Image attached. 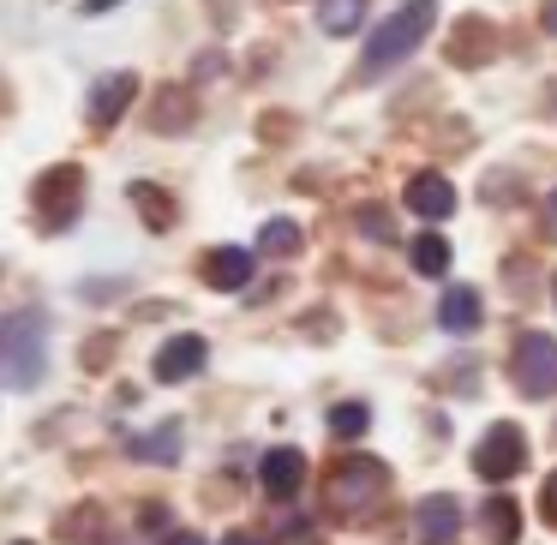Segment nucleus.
<instances>
[{"instance_id": "9d476101", "label": "nucleus", "mask_w": 557, "mask_h": 545, "mask_svg": "<svg viewBox=\"0 0 557 545\" xmlns=\"http://www.w3.org/2000/svg\"><path fill=\"white\" fill-rule=\"evenodd\" d=\"M258 485H264V497H276V504H288V497H300L306 485V456L300 449H270L264 461H258Z\"/></svg>"}, {"instance_id": "393cba45", "label": "nucleus", "mask_w": 557, "mask_h": 545, "mask_svg": "<svg viewBox=\"0 0 557 545\" xmlns=\"http://www.w3.org/2000/svg\"><path fill=\"white\" fill-rule=\"evenodd\" d=\"M540 516L557 528V473H545V485H540Z\"/></svg>"}, {"instance_id": "f8f14e48", "label": "nucleus", "mask_w": 557, "mask_h": 545, "mask_svg": "<svg viewBox=\"0 0 557 545\" xmlns=\"http://www.w3.org/2000/svg\"><path fill=\"white\" fill-rule=\"evenodd\" d=\"M401 205H408L413 216H425V222H444L449 210H456V186H449L437 169H425V174H413V181H408Z\"/></svg>"}, {"instance_id": "7ed1b4c3", "label": "nucleus", "mask_w": 557, "mask_h": 545, "mask_svg": "<svg viewBox=\"0 0 557 545\" xmlns=\"http://www.w3.org/2000/svg\"><path fill=\"white\" fill-rule=\"evenodd\" d=\"M384 492H389V468L377 456H342L336 468L324 473V504L336 509V516H366Z\"/></svg>"}, {"instance_id": "7c9ffc66", "label": "nucleus", "mask_w": 557, "mask_h": 545, "mask_svg": "<svg viewBox=\"0 0 557 545\" xmlns=\"http://www.w3.org/2000/svg\"><path fill=\"white\" fill-rule=\"evenodd\" d=\"M18 545H30V540H18Z\"/></svg>"}, {"instance_id": "a211bd4d", "label": "nucleus", "mask_w": 557, "mask_h": 545, "mask_svg": "<svg viewBox=\"0 0 557 545\" xmlns=\"http://www.w3.org/2000/svg\"><path fill=\"white\" fill-rule=\"evenodd\" d=\"M480 516H485V533H492L497 545H516V540H521V516H516V504H509L504 492H497V497H485V509H480Z\"/></svg>"}, {"instance_id": "9b49d317", "label": "nucleus", "mask_w": 557, "mask_h": 545, "mask_svg": "<svg viewBox=\"0 0 557 545\" xmlns=\"http://www.w3.org/2000/svg\"><path fill=\"white\" fill-rule=\"evenodd\" d=\"M138 102V73H102L90 85V126H114Z\"/></svg>"}, {"instance_id": "423d86ee", "label": "nucleus", "mask_w": 557, "mask_h": 545, "mask_svg": "<svg viewBox=\"0 0 557 545\" xmlns=\"http://www.w3.org/2000/svg\"><path fill=\"white\" fill-rule=\"evenodd\" d=\"M521 468H528V437H521V425L497 420L492 432L473 444V473L492 480V485H504V480H516Z\"/></svg>"}, {"instance_id": "f03ea898", "label": "nucleus", "mask_w": 557, "mask_h": 545, "mask_svg": "<svg viewBox=\"0 0 557 545\" xmlns=\"http://www.w3.org/2000/svg\"><path fill=\"white\" fill-rule=\"evenodd\" d=\"M432 25H437V0H408V7H396V13L372 30V42H366L360 78H384L389 66H401L425 37H432Z\"/></svg>"}, {"instance_id": "b1692460", "label": "nucleus", "mask_w": 557, "mask_h": 545, "mask_svg": "<svg viewBox=\"0 0 557 545\" xmlns=\"http://www.w3.org/2000/svg\"><path fill=\"white\" fill-rule=\"evenodd\" d=\"M78 360H85L90 372H97V366H109V360H114V336H90V348L78 354Z\"/></svg>"}, {"instance_id": "f3484780", "label": "nucleus", "mask_w": 557, "mask_h": 545, "mask_svg": "<svg viewBox=\"0 0 557 545\" xmlns=\"http://www.w3.org/2000/svg\"><path fill=\"white\" fill-rule=\"evenodd\" d=\"M300 240H306L300 222L270 216V222H264V234H258V252H264V258H294V252H300Z\"/></svg>"}, {"instance_id": "c85d7f7f", "label": "nucleus", "mask_w": 557, "mask_h": 545, "mask_svg": "<svg viewBox=\"0 0 557 545\" xmlns=\"http://www.w3.org/2000/svg\"><path fill=\"white\" fill-rule=\"evenodd\" d=\"M222 545H270V540H264V533H228Z\"/></svg>"}, {"instance_id": "1a4fd4ad", "label": "nucleus", "mask_w": 557, "mask_h": 545, "mask_svg": "<svg viewBox=\"0 0 557 545\" xmlns=\"http://www.w3.org/2000/svg\"><path fill=\"white\" fill-rule=\"evenodd\" d=\"M456 533H461V504L456 497H444V492L420 497V509H413V540L420 545H456Z\"/></svg>"}, {"instance_id": "39448f33", "label": "nucleus", "mask_w": 557, "mask_h": 545, "mask_svg": "<svg viewBox=\"0 0 557 545\" xmlns=\"http://www.w3.org/2000/svg\"><path fill=\"white\" fill-rule=\"evenodd\" d=\"M509 377H516L521 396H552L557 389V336H545V330H528V336L516 342V354H509Z\"/></svg>"}, {"instance_id": "6e6552de", "label": "nucleus", "mask_w": 557, "mask_h": 545, "mask_svg": "<svg viewBox=\"0 0 557 545\" xmlns=\"http://www.w3.org/2000/svg\"><path fill=\"white\" fill-rule=\"evenodd\" d=\"M210 360V342L205 336H174L157 348V360H150V372H157V384H186V377H198Z\"/></svg>"}, {"instance_id": "ddd939ff", "label": "nucleus", "mask_w": 557, "mask_h": 545, "mask_svg": "<svg viewBox=\"0 0 557 545\" xmlns=\"http://www.w3.org/2000/svg\"><path fill=\"white\" fill-rule=\"evenodd\" d=\"M437 324H444L449 336H473V330L485 324V300H480V288L456 282V288L437 294Z\"/></svg>"}, {"instance_id": "412c9836", "label": "nucleus", "mask_w": 557, "mask_h": 545, "mask_svg": "<svg viewBox=\"0 0 557 545\" xmlns=\"http://www.w3.org/2000/svg\"><path fill=\"white\" fill-rule=\"evenodd\" d=\"M449 240L444 234H420V240H413V270H420V276H444L449 270Z\"/></svg>"}, {"instance_id": "bb28decb", "label": "nucleus", "mask_w": 557, "mask_h": 545, "mask_svg": "<svg viewBox=\"0 0 557 545\" xmlns=\"http://www.w3.org/2000/svg\"><path fill=\"white\" fill-rule=\"evenodd\" d=\"M540 25L557 37V0H540Z\"/></svg>"}, {"instance_id": "dca6fc26", "label": "nucleus", "mask_w": 557, "mask_h": 545, "mask_svg": "<svg viewBox=\"0 0 557 545\" xmlns=\"http://www.w3.org/2000/svg\"><path fill=\"white\" fill-rule=\"evenodd\" d=\"M126 198H133V210L145 216V228H157V234H169L174 216H181V210H174V198L162 193L157 181H133V186H126Z\"/></svg>"}, {"instance_id": "cd10ccee", "label": "nucleus", "mask_w": 557, "mask_h": 545, "mask_svg": "<svg viewBox=\"0 0 557 545\" xmlns=\"http://www.w3.org/2000/svg\"><path fill=\"white\" fill-rule=\"evenodd\" d=\"M162 545H205V533H186V528H181V533H169Z\"/></svg>"}, {"instance_id": "0eeeda50", "label": "nucleus", "mask_w": 557, "mask_h": 545, "mask_svg": "<svg viewBox=\"0 0 557 545\" xmlns=\"http://www.w3.org/2000/svg\"><path fill=\"white\" fill-rule=\"evenodd\" d=\"M252 246H210L205 252V264H198V276H205V288H216V294H240L246 282H252Z\"/></svg>"}, {"instance_id": "a878e982", "label": "nucleus", "mask_w": 557, "mask_h": 545, "mask_svg": "<svg viewBox=\"0 0 557 545\" xmlns=\"http://www.w3.org/2000/svg\"><path fill=\"white\" fill-rule=\"evenodd\" d=\"M540 228H545V234H552V240H557V193L545 198V210H540Z\"/></svg>"}, {"instance_id": "5701e85b", "label": "nucleus", "mask_w": 557, "mask_h": 545, "mask_svg": "<svg viewBox=\"0 0 557 545\" xmlns=\"http://www.w3.org/2000/svg\"><path fill=\"white\" fill-rule=\"evenodd\" d=\"M97 521H102V516H97V509H73V516H66V521H61V528H66V533H61V540H97V533H90V528H97Z\"/></svg>"}, {"instance_id": "20e7f679", "label": "nucleus", "mask_w": 557, "mask_h": 545, "mask_svg": "<svg viewBox=\"0 0 557 545\" xmlns=\"http://www.w3.org/2000/svg\"><path fill=\"white\" fill-rule=\"evenodd\" d=\"M30 205H37V222L49 234L73 228L78 210H85V169L78 162H61V169L37 174V186H30Z\"/></svg>"}, {"instance_id": "4468645a", "label": "nucleus", "mask_w": 557, "mask_h": 545, "mask_svg": "<svg viewBox=\"0 0 557 545\" xmlns=\"http://www.w3.org/2000/svg\"><path fill=\"white\" fill-rule=\"evenodd\" d=\"M181 449H186V437H181V420H162V425H150V432H138V437H126V456L133 461H181Z\"/></svg>"}, {"instance_id": "2f4dec72", "label": "nucleus", "mask_w": 557, "mask_h": 545, "mask_svg": "<svg viewBox=\"0 0 557 545\" xmlns=\"http://www.w3.org/2000/svg\"><path fill=\"white\" fill-rule=\"evenodd\" d=\"M552 288H557V282H552Z\"/></svg>"}, {"instance_id": "f257e3e1", "label": "nucleus", "mask_w": 557, "mask_h": 545, "mask_svg": "<svg viewBox=\"0 0 557 545\" xmlns=\"http://www.w3.org/2000/svg\"><path fill=\"white\" fill-rule=\"evenodd\" d=\"M49 372V318L42 312H7L0 318V384L37 389Z\"/></svg>"}, {"instance_id": "2eb2a0df", "label": "nucleus", "mask_w": 557, "mask_h": 545, "mask_svg": "<svg viewBox=\"0 0 557 545\" xmlns=\"http://www.w3.org/2000/svg\"><path fill=\"white\" fill-rule=\"evenodd\" d=\"M492 49H497V30L485 25V18H461V25L449 30V49H444V54H449L456 66H480Z\"/></svg>"}, {"instance_id": "6ab92c4d", "label": "nucleus", "mask_w": 557, "mask_h": 545, "mask_svg": "<svg viewBox=\"0 0 557 545\" xmlns=\"http://www.w3.org/2000/svg\"><path fill=\"white\" fill-rule=\"evenodd\" d=\"M150 126H157V133H186V126H193V97H186V90H162Z\"/></svg>"}, {"instance_id": "c756f323", "label": "nucleus", "mask_w": 557, "mask_h": 545, "mask_svg": "<svg viewBox=\"0 0 557 545\" xmlns=\"http://www.w3.org/2000/svg\"><path fill=\"white\" fill-rule=\"evenodd\" d=\"M114 0H85V13H109Z\"/></svg>"}, {"instance_id": "4be33fe9", "label": "nucleus", "mask_w": 557, "mask_h": 545, "mask_svg": "<svg viewBox=\"0 0 557 545\" xmlns=\"http://www.w3.org/2000/svg\"><path fill=\"white\" fill-rule=\"evenodd\" d=\"M366 425H372V413H366L360 401H342V408H330V437H342V444H348V437H360Z\"/></svg>"}, {"instance_id": "aec40b11", "label": "nucleus", "mask_w": 557, "mask_h": 545, "mask_svg": "<svg viewBox=\"0 0 557 545\" xmlns=\"http://www.w3.org/2000/svg\"><path fill=\"white\" fill-rule=\"evenodd\" d=\"M360 18H366V0H318V25H324L330 37L360 30Z\"/></svg>"}]
</instances>
